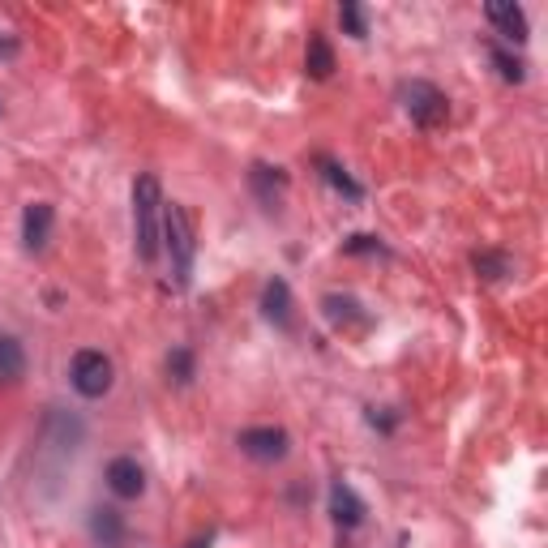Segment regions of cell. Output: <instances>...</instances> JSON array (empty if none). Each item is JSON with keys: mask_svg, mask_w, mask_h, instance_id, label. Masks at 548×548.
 I'll return each mask as SVG.
<instances>
[{"mask_svg": "<svg viewBox=\"0 0 548 548\" xmlns=\"http://www.w3.org/2000/svg\"><path fill=\"white\" fill-rule=\"evenodd\" d=\"M133 240H137V257L155 262L159 257V240H163V189L159 176H137L133 185Z\"/></svg>", "mask_w": 548, "mask_h": 548, "instance_id": "6da1fadb", "label": "cell"}, {"mask_svg": "<svg viewBox=\"0 0 548 548\" xmlns=\"http://www.w3.org/2000/svg\"><path fill=\"white\" fill-rule=\"evenodd\" d=\"M163 245L172 253V270H176V283L189 287L193 279V223H189V210L176 206V202H163Z\"/></svg>", "mask_w": 548, "mask_h": 548, "instance_id": "7a4b0ae2", "label": "cell"}, {"mask_svg": "<svg viewBox=\"0 0 548 548\" xmlns=\"http://www.w3.org/2000/svg\"><path fill=\"white\" fill-rule=\"evenodd\" d=\"M69 382L73 390L82 394V399H103V394L112 390L116 382V364L99 352V347H82L78 356L69 364Z\"/></svg>", "mask_w": 548, "mask_h": 548, "instance_id": "3957f363", "label": "cell"}, {"mask_svg": "<svg viewBox=\"0 0 548 548\" xmlns=\"http://www.w3.org/2000/svg\"><path fill=\"white\" fill-rule=\"evenodd\" d=\"M399 99H403V112L411 116V125L420 129H441L450 120V99L433 82H403Z\"/></svg>", "mask_w": 548, "mask_h": 548, "instance_id": "277c9868", "label": "cell"}, {"mask_svg": "<svg viewBox=\"0 0 548 548\" xmlns=\"http://www.w3.org/2000/svg\"><path fill=\"white\" fill-rule=\"evenodd\" d=\"M240 454H249L253 463H279L287 459V450H292V437L283 429H274V424H257V429H245L236 437Z\"/></svg>", "mask_w": 548, "mask_h": 548, "instance_id": "5b68a950", "label": "cell"}, {"mask_svg": "<svg viewBox=\"0 0 548 548\" xmlns=\"http://www.w3.org/2000/svg\"><path fill=\"white\" fill-rule=\"evenodd\" d=\"M103 480H108V489L120 501H133V497L146 493V471H142V463H137L133 454H116V459L108 463V471H103Z\"/></svg>", "mask_w": 548, "mask_h": 548, "instance_id": "8992f818", "label": "cell"}, {"mask_svg": "<svg viewBox=\"0 0 548 548\" xmlns=\"http://www.w3.org/2000/svg\"><path fill=\"white\" fill-rule=\"evenodd\" d=\"M52 227H56V210L48 202H30L22 210V245L30 253H43L52 240Z\"/></svg>", "mask_w": 548, "mask_h": 548, "instance_id": "52a82bcc", "label": "cell"}, {"mask_svg": "<svg viewBox=\"0 0 548 548\" xmlns=\"http://www.w3.org/2000/svg\"><path fill=\"white\" fill-rule=\"evenodd\" d=\"M489 22L497 26V35L501 39H510V43H527V13L523 5H514V0H489Z\"/></svg>", "mask_w": 548, "mask_h": 548, "instance_id": "ba28073f", "label": "cell"}, {"mask_svg": "<svg viewBox=\"0 0 548 548\" xmlns=\"http://www.w3.org/2000/svg\"><path fill=\"white\" fill-rule=\"evenodd\" d=\"M330 514H334V523H339V527H360L369 510H364V501L356 497L352 484L334 480V484H330Z\"/></svg>", "mask_w": 548, "mask_h": 548, "instance_id": "9c48e42d", "label": "cell"}, {"mask_svg": "<svg viewBox=\"0 0 548 548\" xmlns=\"http://www.w3.org/2000/svg\"><path fill=\"white\" fill-rule=\"evenodd\" d=\"M26 377V347L13 334H0V386H18Z\"/></svg>", "mask_w": 548, "mask_h": 548, "instance_id": "30bf717a", "label": "cell"}, {"mask_svg": "<svg viewBox=\"0 0 548 548\" xmlns=\"http://www.w3.org/2000/svg\"><path fill=\"white\" fill-rule=\"evenodd\" d=\"M262 313H266L279 330L292 326V292H287L283 279H270V283H266V292H262Z\"/></svg>", "mask_w": 548, "mask_h": 548, "instance_id": "8fae6325", "label": "cell"}, {"mask_svg": "<svg viewBox=\"0 0 548 548\" xmlns=\"http://www.w3.org/2000/svg\"><path fill=\"white\" fill-rule=\"evenodd\" d=\"M90 536H95L99 548H120V540H125V519H120V510L90 514Z\"/></svg>", "mask_w": 548, "mask_h": 548, "instance_id": "7c38bea8", "label": "cell"}, {"mask_svg": "<svg viewBox=\"0 0 548 548\" xmlns=\"http://www.w3.org/2000/svg\"><path fill=\"white\" fill-rule=\"evenodd\" d=\"M304 69H309V78H317V82H326L330 73H334V52H330L326 35H309V56H304Z\"/></svg>", "mask_w": 548, "mask_h": 548, "instance_id": "4fadbf2b", "label": "cell"}, {"mask_svg": "<svg viewBox=\"0 0 548 548\" xmlns=\"http://www.w3.org/2000/svg\"><path fill=\"white\" fill-rule=\"evenodd\" d=\"M253 189L262 193L266 206H274V189H287V176L279 172V167H262V163H257L253 167Z\"/></svg>", "mask_w": 548, "mask_h": 548, "instance_id": "5bb4252c", "label": "cell"}, {"mask_svg": "<svg viewBox=\"0 0 548 548\" xmlns=\"http://www.w3.org/2000/svg\"><path fill=\"white\" fill-rule=\"evenodd\" d=\"M317 167H322V176H326V180H330V185L339 189V193H347V197H352V202H360V197H364V189H360L356 180L347 176V172H343V167L334 163V159H317Z\"/></svg>", "mask_w": 548, "mask_h": 548, "instance_id": "9a60e30c", "label": "cell"}, {"mask_svg": "<svg viewBox=\"0 0 548 548\" xmlns=\"http://www.w3.org/2000/svg\"><path fill=\"white\" fill-rule=\"evenodd\" d=\"M471 266H476L484 279H506V274H510L506 253H476V257H471Z\"/></svg>", "mask_w": 548, "mask_h": 548, "instance_id": "2e32d148", "label": "cell"}, {"mask_svg": "<svg viewBox=\"0 0 548 548\" xmlns=\"http://www.w3.org/2000/svg\"><path fill=\"white\" fill-rule=\"evenodd\" d=\"M322 309H326V317H330L334 326H343V322H352V317H356L360 304H356L352 296H326V300H322Z\"/></svg>", "mask_w": 548, "mask_h": 548, "instance_id": "e0dca14e", "label": "cell"}, {"mask_svg": "<svg viewBox=\"0 0 548 548\" xmlns=\"http://www.w3.org/2000/svg\"><path fill=\"white\" fill-rule=\"evenodd\" d=\"M339 22H343V30H347L352 39H364V35H369V22H364V9L356 5V0H347V5L339 9Z\"/></svg>", "mask_w": 548, "mask_h": 548, "instance_id": "ac0fdd59", "label": "cell"}, {"mask_svg": "<svg viewBox=\"0 0 548 548\" xmlns=\"http://www.w3.org/2000/svg\"><path fill=\"white\" fill-rule=\"evenodd\" d=\"M493 65H497V73H501L506 82H523V78H527L523 60H519V56H510L506 48H493Z\"/></svg>", "mask_w": 548, "mask_h": 548, "instance_id": "d6986e66", "label": "cell"}, {"mask_svg": "<svg viewBox=\"0 0 548 548\" xmlns=\"http://www.w3.org/2000/svg\"><path fill=\"white\" fill-rule=\"evenodd\" d=\"M167 373H172L176 382H193V356H189V347H172V356H167Z\"/></svg>", "mask_w": 548, "mask_h": 548, "instance_id": "ffe728a7", "label": "cell"}, {"mask_svg": "<svg viewBox=\"0 0 548 548\" xmlns=\"http://www.w3.org/2000/svg\"><path fill=\"white\" fill-rule=\"evenodd\" d=\"M343 249L347 253H386V245L377 236H352V240H343Z\"/></svg>", "mask_w": 548, "mask_h": 548, "instance_id": "44dd1931", "label": "cell"}]
</instances>
